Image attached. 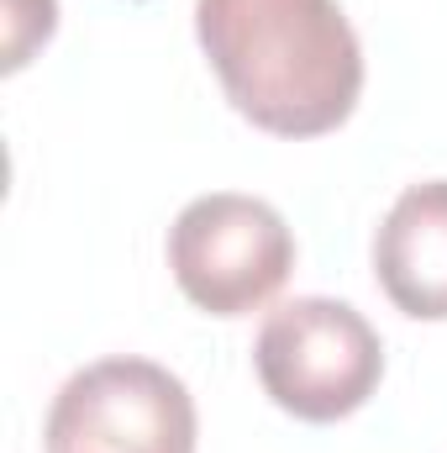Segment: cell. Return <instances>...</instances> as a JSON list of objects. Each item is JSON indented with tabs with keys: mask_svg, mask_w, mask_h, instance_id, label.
<instances>
[{
	"mask_svg": "<svg viewBox=\"0 0 447 453\" xmlns=\"http://www.w3.org/2000/svg\"><path fill=\"white\" fill-rule=\"evenodd\" d=\"M58 27V0H5V69H21Z\"/></svg>",
	"mask_w": 447,
	"mask_h": 453,
	"instance_id": "6",
	"label": "cell"
},
{
	"mask_svg": "<svg viewBox=\"0 0 447 453\" xmlns=\"http://www.w3.org/2000/svg\"><path fill=\"white\" fill-rule=\"evenodd\" d=\"M374 274L405 317L447 322V180L411 185L390 206L374 237Z\"/></svg>",
	"mask_w": 447,
	"mask_h": 453,
	"instance_id": "5",
	"label": "cell"
},
{
	"mask_svg": "<svg viewBox=\"0 0 447 453\" xmlns=\"http://www.w3.org/2000/svg\"><path fill=\"white\" fill-rule=\"evenodd\" d=\"M169 269L179 290L211 317H247L279 296L295 269V237L284 217L258 201L216 190L190 201L169 226Z\"/></svg>",
	"mask_w": 447,
	"mask_h": 453,
	"instance_id": "3",
	"label": "cell"
},
{
	"mask_svg": "<svg viewBox=\"0 0 447 453\" xmlns=\"http://www.w3.org/2000/svg\"><path fill=\"white\" fill-rule=\"evenodd\" d=\"M195 401L153 358H101L64 380L48 453H195Z\"/></svg>",
	"mask_w": 447,
	"mask_h": 453,
	"instance_id": "4",
	"label": "cell"
},
{
	"mask_svg": "<svg viewBox=\"0 0 447 453\" xmlns=\"http://www.w3.org/2000/svg\"><path fill=\"white\" fill-rule=\"evenodd\" d=\"M195 32L226 101L274 137H322L358 106L363 48L337 0H195Z\"/></svg>",
	"mask_w": 447,
	"mask_h": 453,
	"instance_id": "1",
	"label": "cell"
},
{
	"mask_svg": "<svg viewBox=\"0 0 447 453\" xmlns=\"http://www.w3.org/2000/svg\"><path fill=\"white\" fill-rule=\"evenodd\" d=\"M253 364L279 411L300 422H342L379 390L384 342L347 301L300 296L263 317Z\"/></svg>",
	"mask_w": 447,
	"mask_h": 453,
	"instance_id": "2",
	"label": "cell"
}]
</instances>
